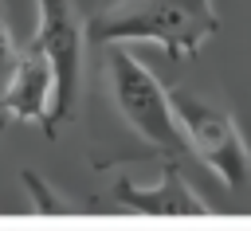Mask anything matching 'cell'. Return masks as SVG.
I'll use <instances>...</instances> for the list:
<instances>
[{
    "mask_svg": "<svg viewBox=\"0 0 251 231\" xmlns=\"http://www.w3.org/2000/svg\"><path fill=\"white\" fill-rule=\"evenodd\" d=\"M220 31L212 0H106L90 23V43H157L173 63L196 59Z\"/></svg>",
    "mask_w": 251,
    "mask_h": 231,
    "instance_id": "cell-1",
    "label": "cell"
},
{
    "mask_svg": "<svg viewBox=\"0 0 251 231\" xmlns=\"http://www.w3.org/2000/svg\"><path fill=\"white\" fill-rule=\"evenodd\" d=\"M16 55H20V47H16L12 27H8V20H4V8H0V86H4L8 70L16 67Z\"/></svg>",
    "mask_w": 251,
    "mask_h": 231,
    "instance_id": "cell-8",
    "label": "cell"
},
{
    "mask_svg": "<svg viewBox=\"0 0 251 231\" xmlns=\"http://www.w3.org/2000/svg\"><path fill=\"white\" fill-rule=\"evenodd\" d=\"M106 86H110V98H114L118 114L126 117V125L141 141H149L165 157H180L188 149V137H184V129H180L176 114H173L169 90L122 43L106 47Z\"/></svg>",
    "mask_w": 251,
    "mask_h": 231,
    "instance_id": "cell-2",
    "label": "cell"
},
{
    "mask_svg": "<svg viewBox=\"0 0 251 231\" xmlns=\"http://www.w3.org/2000/svg\"><path fill=\"white\" fill-rule=\"evenodd\" d=\"M24 184H27L31 204H35L39 211H75V208H71V200H55V192H51V188H43V180H39L31 168H24Z\"/></svg>",
    "mask_w": 251,
    "mask_h": 231,
    "instance_id": "cell-7",
    "label": "cell"
},
{
    "mask_svg": "<svg viewBox=\"0 0 251 231\" xmlns=\"http://www.w3.org/2000/svg\"><path fill=\"white\" fill-rule=\"evenodd\" d=\"M169 102H173V114H176L184 137H188V149L216 172L220 184L243 188L251 180V145H247L239 121L224 106H216L212 98L192 94L184 86H173Z\"/></svg>",
    "mask_w": 251,
    "mask_h": 231,
    "instance_id": "cell-3",
    "label": "cell"
},
{
    "mask_svg": "<svg viewBox=\"0 0 251 231\" xmlns=\"http://www.w3.org/2000/svg\"><path fill=\"white\" fill-rule=\"evenodd\" d=\"M51 98H55V67H51V59H47V51L35 47V43L20 47L16 67H12L8 78H4L8 114H12L16 121H39V125L47 129Z\"/></svg>",
    "mask_w": 251,
    "mask_h": 231,
    "instance_id": "cell-6",
    "label": "cell"
},
{
    "mask_svg": "<svg viewBox=\"0 0 251 231\" xmlns=\"http://www.w3.org/2000/svg\"><path fill=\"white\" fill-rule=\"evenodd\" d=\"M8 117H12V114H8V102H4V86H0V129L8 125Z\"/></svg>",
    "mask_w": 251,
    "mask_h": 231,
    "instance_id": "cell-9",
    "label": "cell"
},
{
    "mask_svg": "<svg viewBox=\"0 0 251 231\" xmlns=\"http://www.w3.org/2000/svg\"><path fill=\"white\" fill-rule=\"evenodd\" d=\"M110 196L126 211H145V215H208V200L188 184L184 168L173 157L161 164V180L157 184H133L129 176H118Z\"/></svg>",
    "mask_w": 251,
    "mask_h": 231,
    "instance_id": "cell-5",
    "label": "cell"
},
{
    "mask_svg": "<svg viewBox=\"0 0 251 231\" xmlns=\"http://www.w3.org/2000/svg\"><path fill=\"white\" fill-rule=\"evenodd\" d=\"M35 47L47 51L55 67V98H51V117L47 133H55L63 121L75 117L78 98H82V47L90 35L78 23V12L71 0H35Z\"/></svg>",
    "mask_w": 251,
    "mask_h": 231,
    "instance_id": "cell-4",
    "label": "cell"
}]
</instances>
